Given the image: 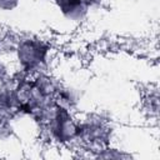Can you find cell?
<instances>
[{
    "instance_id": "6da1fadb",
    "label": "cell",
    "mask_w": 160,
    "mask_h": 160,
    "mask_svg": "<svg viewBox=\"0 0 160 160\" xmlns=\"http://www.w3.org/2000/svg\"><path fill=\"white\" fill-rule=\"evenodd\" d=\"M18 55H19V61L24 66L26 71L34 70L35 68L40 66L41 62L45 60L46 55V49L42 42H39L36 40H25L19 44L18 49Z\"/></svg>"
}]
</instances>
